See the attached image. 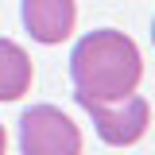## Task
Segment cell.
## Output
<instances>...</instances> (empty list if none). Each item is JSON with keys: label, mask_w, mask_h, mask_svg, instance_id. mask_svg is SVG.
Masks as SVG:
<instances>
[{"label": "cell", "mask_w": 155, "mask_h": 155, "mask_svg": "<svg viewBox=\"0 0 155 155\" xmlns=\"http://www.w3.org/2000/svg\"><path fill=\"white\" fill-rule=\"evenodd\" d=\"M23 155H81V128L58 105H31L19 116Z\"/></svg>", "instance_id": "obj_2"}, {"label": "cell", "mask_w": 155, "mask_h": 155, "mask_svg": "<svg viewBox=\"0 0 155 155\" xmlns=\"http://www.w3.org/2000/svg\"><path fill=\"white\" fill-rule=\"evenodd\" d=\"M31 58L27 51L12 43V39H0V101H19V97L31 89Z\"/></svg>", "instance_id": "obj_5"}, {"label": "cell", "mask_w": 155, "mask_h": 155, "mask_svg": "<svg viewBox=\"0 0 155 155\" xmlns=\"http://www.w3.org/2000/svg\"><path fill=\"white\" fill-rule=\"evenodd\" d=\"M19 16H23V27L35 43L54 47V43L70 39V31L78 23V4L74 0H23Z\"/></svg>", "instance_id": "obj_4"}, {"label": "cell", "mask_w": 155, "mask_h": 155, "mask_svg": "<svg viewBox=\"0 0 155 155\" xmlns=\"http://www.w3.org/2000/svg\"><path fill=\"white\" fill-rule=\"evenodd\" d=\"M70 78L78 97H97V101L128 97L143 78L140 47L116 27H97L85 39H78L70 54Z\"/></svg>", "instance_id": "obj_1"}, {"label": "cell", "mask_w": 155, "mask_h": 155, "mask_svg": "<svg viewBox=\"0 0 155 155\" xmlns=\"http://www.w3.org/2000/svg\"><path fill=\"white\" fill-rule=\"evenodd\" d=\"M151 43H155V23H151Z\"/></svg>", "instance_id": "obj_7"}, {"label": "cell", "mask_w": 155, "mask_h": 155, "mask_svg": "<svg viewBox=\"0 0 155 155\" xmlns=\"http://www.w3.org/2000/svg\"><path fill=\"white\" fill-rule=\"evenodd\" d=\"M78 97V93H74ZM78 105L93 116L97 136L109 143V147H132L143 140L147 132V120H151V109L140 93L116 97V101H97V97H78Z\"/></svg>", "instance_id": "obj_3"}, {"label": "cell", "mask_w": 155, "mask_h": 155, "mask_svg": "<svg viewBox=\"0 0 155 155\" xmlns=\"http://www.w3.org/2000/svg\"><path fill=\"white\" fill-rule=\"evenodd\" d=\"M8 151V136H4V124H0V155Z\"/></svg>", "instance_id": "obj_6"}]
</instances>
